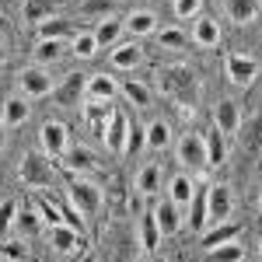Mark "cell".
<instances>
[{"mask_svg":"<svg viewBox=\"0 0 262 262\" xmlns=\"http://www.w3.org/2000/svg\"><path fill=\"white\" fill-rule=\"evenodd\" d=\"M74 35H77V25L60 18V14L39 25V39H74Z\"/></svg>","mask_w":262,"mask_h":262,"instance_id":"28","label":"cell"},{"mask_svg":"<svg viewBox=\"0 0 262 262\" xmlns=\"http://www.w3.org/2000/svg\"><path fill=\"white\" fill-rule=\"evenodd\" d=\"M28 248L21 242H0V259H25Z\"/></svg>","mask_w":262,"mask_h":262,"instance_id":"43","label":"cell"},{"mask_svg":"<svg viewBox=\"0 0 262 262\" xmlns=\"http://www.w3.org/2000/svg\"><path fill=\"white\" fill-rule=\"evenodd\" d=\"M259 255H262V238H259Z\"/></svg>","mask_w":262,"mask_h":262,"instance_id":"48","label":"cell"},{"mask_svg":"<svg viewBox=\"0 0 262 262\" xmlns=\"http://www.w3.org/2000/svg\"><path fill=\"white\" fill-rule=\"evenodd\" d=\"M119 91L126 95V101H129V105H137V108H150V101H154L150 88H147V84H140V81H126V84H119Z\"/></svg>","mask_w":262,"mask_h":262,"instance_id":"31","label":"cell"},{"mask_svg":"<svg viewBox=\"0 0 262 262\" xmlns=\"http://www.w3.org/2000/svg\"><path fill=\"white\" fill-rule=\"evenodd\" d=\"M213 126H221L227 137H234L238 126H242V108H238V101H231V98L217 101V108H213Z\"/></svg>","mask_w":262,"mask_h":262,"instance_id":"21","label":"cell"},{"mask_svg":"<svg viewBox=\"0 0 262 262\" xmlns=\"http://www.w3.org/2000/svg\"><path fill=\"white\" fill-rule=\"evenodd\" d=\"M143 147V133L129 122V137H126V154H133V150H140Z\"/></svg>","mask_w":262,"mask_h":262,"instance_id":"44","label":"cell"},{"mask_svg":"<svg viewBox=\"0 0 262 262\" xmlns=\"http://www.w3.org/2000/svg\"><path fill=\"white\" fill-rule=\"evenodd\" d=\"M224 11H227V18H231V25H238V28H245V25H252V21L259 18V11H262V0H224Z\"/></svg>","mask_w":262,"mask_h":262,"instance_id":"18","label":"cell"},{"mask_svg":"<svg viewBox=\"0 0 262 262\" xmlns=\"http://www.w3.org/2000/svg\"><path fill=\"white\" fill-rule=\"evenodd\" d=\"M175 158H179V164L189 168V171L210 168V164H206V140H203L200 133H182L179 143H175Z\"/></svg>","mask_w":262,"mask_h":262,"instance_id":"5","label":"cell"},{"mask_svg":"<svg viewBox=\"0 0 262 262\" xmlns=\"http://www.w3.org/2000/svg\"><path fill=\"white\" fill-rule=\"evenodd\" d=\"M35 210H39V217L49 224V227L63 221V213L56 210V200H49V196H39V200H35Z\"/></svg>","mask_w":262,"mask_h":262,"instance_id":"40","label":"cell"},{"mask_svg":"<svg viewBox=\"0 0 262 262\" xmlns=\"http://www.w3.org/2000/svg\"><path fill=\"white\" fill-rule=\"evenodd\" d=\"M154 210V221H158V227H161L164 238H171V234H179L182 231V206L171 200H161L158 206H150Z\"/></svg>","mask_w":262,"mask_h":262,"instance_id":"15","label":"cell"},{"mask_svg":"<svg viewBox=\"0 0 262 262\" xmlns=\"http://www.w3.org/2000/svg\"><path fill=\"white\" fill-rule=\"evenodd\" d=\"M105 147L108 150H116V154H126V137H129V116L119 112V108H112V116L105 122Z\"/></svg>","mask_w":262,"mask_h":262,"instance_id":"11","label":"cell"},{"mask_svg":"<svg viewBox=\"0 0 262 262\" xmlns=\"http://www.w3.org/2000/svg\"><path fill=\"white\" fill-rule=\"evenodd\" d=\"M259 210H262V192H259Z\"/></svg>","mask_w":262,"mask_h":262,"instance_id":"47","label":"cell"},{"mask_svg":"<svg viewBox=\"0 0 262 262\" xmlns=\"http://www.w3.org/2000/svg\"><path fill=\"white\" fill-rule=\"evenodd\" d=\"M234 210V192L227 182H210L206 185V227L213 224H224Z\"/></svg>","mask_w":262,"mask_h":262,"instance_id":"4","label":"cell"},{"mask_svg":"<svg viewBox=\"0 0 262 262\" xmlns=\"http://www.w3.org/2000/svg\"><path fill=\"white\" fill-rule=\"evenodd\" d=\"M116 95H119V84L112 81V74H95L84 84V98L91 101H116Z\"/></svg>","mask_w":262,"mask_h":262,"instance_id":"20","label":"cell"},{"mask_svg":"<svg viewBox=\"0 0 262 262\" xmlns=\"http://www.w3.org/2000/svg\"><path fill=\"white\" fill-rule=\"evenodd\" d=\"M81 242H84V231H77L74 224H53L49 227V245H53V252L56 255H74V252H81Z\"/></svg>","mask_w":262,"mask_h":262,"instance_id":"9","label":"cell"},{"mask_svg":"<svg viewBox=\"0 0 262 262\" xmlns=\"http://www.w3.org/2000/svg\"><path fill=\"white\" fill-rule=\"evenodd\" d=\"M234 234H238V224H213V231H206V234H203L200 238V245L203 248H210V245H221V242H227V238H234Z\"/></svg>","mask_w":262,"mask_h":262,"instance_id":"37","label":"cell"},{"mask_svg":"<svg viewBox=\"0 0 262 262\" xmlns=\"http://www.w3.org/2000/svg\"><path fill=\"white\" fill-rule=\"evenodd\" d=\"M206 185H210V182H200L196 192H192V200H189V227H192L196 234L206 231Z\"/></svg>","mask_w":262,"mask_h":262,"instance_id":"23","label":"cell"},{"mask_svg":"<svg viewBox=\"0 0 262 262\" xmlns=\"http://www.w3.org/2000/svg\"><path fill=\"white\" fill-rule=\"evenodd\" d=\"M7 60V42H4V35H0V63Z\"/></svg>","mask_w":262,"mask_h":262,"instance_id":"45","label":"cell"},{"mask_svg":"<svg viewBox=\"0 0 262 262\" xmlns=\"http://www.w3.org/2000/svg\"><path fill=\"white\" fill-rule=\"evenodd\" d=\"M112 11H116V0H84L81 4L84 18H108Z\"/></svg>","mask_w":262,"mask_h":262,"instance_id":"38","label":"cell"},{"mask_svg":"<svg viewBox=\"0 0 262 262\" xmlns=\"http://www.w3.org/2000/svg\"><path fill=\"white\" fill-rule=\"evenodd\" d=\"M56 14H60V0H25V7H21L25 25H35V28L42 21L56 18Z\"/></svg>","mask_w":262,"mask_h":262,"instance_id":"19","label":"cell"},{"mask_svg":"<svg viewBox=\"0 0 262 262\" xmlns=\"http://www.w3.org/2000/svg\"><path fill=\"white\" fill-rule=\"evenodd\" d=\"M161 227L154 221V210H140L137 213V242H140V252L143 255H154L161 248Z\"/></svg>","mask_w":262,"mask_h":262,"instance_id":"10","label":"cell"},{"mask_svg":"<svg viewBox=\"0 0 262 262\" xmlns=\"http://www.w3.org/2000/svg\"><path fill=\"white\" fill-rule=\"evenodd\" d=\"M122 35V21L116 14H108V18H101V25L95 28V39H98V49L101 46H112V42Z\"/></svg>","mask_w":262,"mask_h":262,"instance_id":"33","label":"cell"},{"mask_svg":"<svg viewBox=\"0 0 262 262\" xmlns=\"http://www.w3.org/2000/svg\"><path fill=\"white\" fill-rule=\"evenodd\" d=\"M18 179L28 185V189H49L53 179H56V168L49 161L46 150H28L21 158V168H18Z\"/></svg>","mask_w":262,"mask_h":262,"instance_id":"3","label":"cell"},{"mask_svg":"<svg viewBox=\"0 0 262 262\" xmlns=\"http://www.w3.org/2000/svg\"><path fill=\"white\" fill-rule=\"evenodd\" d=\"M81 108H84V119H88V126H91L95 133H101L116 105H112V101H91V98H84V101H81Z\"/></svg>","mask_w":262,"mask_h":262,"instance_id":"27","label":"cell"},{"mask_svg":"<svg viewBox=\"0 0 262 262\" xmlns=\"http://www.w3.org/2000/svg\"><path fill=\"white\" fill-rule=\"evenodd\" d=\"M203 140H206V164L210 168H221L227 161V133H224L221 126H210V133Z\"/></svg>","mask_w":262,"mask_h":262,"instance_id":"22","label":"cell"},{"mask_svg":"<svg viewBox=\"0 0 262 262\" xmlns=\"http://www.w3.org/2000/svg\"><path fill=\"white\" fill-rule=\"evenodd\" d=\"M122 32L133 35V39H147V35H154V32H158V18H154V11H147V7L129 11V14L122 18Z\"/></svg>","mask_w":262,"mask_h":262,"instance_id":"14","label":"cell"},{"mask_svg":"<svg viewBox=\"0 0 262 262\" xmlns=\"http://www.w3.org/2000/svg\"><path fill=\"white\" fill-rule=\"evenodd\" d=\"M84 74H70V77H63L60 84H53V91H56V95H53V98H56V105H60V108H77V105H81L84 101Z\"/></svg>","mask_w":262,"mask_h":262,"instance_id":"12","label":"cell"},{"mask_svg":"<svg viewBox=\"0 0 262 262\" xmlns=\"http://www.w3.org/2000/svg\"><path fill=\"white\" fill-rule=\"evenodd\" d=\"M60 161H63V168H67V171H77V175L95 171V154H91L88 147H67Z\"/></svg>","mask_w":262,"mask_h":262,"instance_id":"24","label":"cell"},{"mask_svg":"<svg viewBox=\"0 0 262 262\" xmlns=\"http://www.w3.org/2000/svg\"><path fill=\"white\" fill-rule=\"evenodd\" d=\"M67 200L74 203L81 213H98L101 203H105V192H101L98 182H91L88 175L67 171Z\"/></svg>","mask_w":262,"mask_h":262,"instance_id":"2","label":"cell"},{"mask_svg":"<svg viewBox=\"0 0 262 262\" xmlns=\"http://www.w3.org/2000/svg\"><path fill=\"white\" fill-rule=\"evenodd\" d=\"M224 74H227V81L234 88H248L259 77V63L252 60L248 53H227L224 56Z\"/></svg>","mask_w":262,"mask_h":262,"instance_id":"6","label":"cell"},{"mask_svg":"<svg viewBox=\"0 0 262 262\" xmlns=\"http://www.w3.org/2000/svg\"><path fill=\"white\" fill-rule=\"evenodd\" d=\"M189 39H192V46H203V49L221 46V25H217V18H210V14H196V18H192V32H189Z\"/></svg>","mask_w":262,"mask_h":262,"instance_id":"13","label":"cell"},{"mask_svg":"<svg viewBox=\"0 0 262 262\" xmlns=\"http://www.w3.org/2000/svg\"><path fill=\"white\" fill-rule=\"evenodd\" d=\"M14 221H18V203H14V200H4V203H0V238H7V234H11Z\"/></svg>","mask_w":262,"mask_h":262,"instance_id":"39","label":"cell"},{"mask_svg":"<svg viewBox=\"0 0 262 262\" xmlns=\"http://www.w3.org/2000/svg\"><path fill=\"white\" fill-rule=\"evenodd\" d=\"M18 221H21V231H39L42 217H39V210H32V203H28V210H21Z\"/></svg>","mask_w":262,"mask_h":262,"instance_id":"42","label":"cell"},{"mask_svg":"<svg viewBox=\"0 0 262 262\" xmlns=\"http://www.w3.org/2000/svg\"><path fill=\"white\" fill-rule=\"evenodd\" d=\"M70 49H74V56H81V60L95 56V53H98V39H95V32H77V35L70 39Z\"/></svg>","mask_w":262,"mask_h":262,"instance_id":"35","label":"cell"},{"mask_svg":"<svg viewBox=\"0 0 262 262\" xmlns=\"http://www.w3.org/2000/svg\"><path fill=\"white\" fill-rule=\"evenodd\" d=\"M238 137H242V150L248 154V158H255V154L262 150V112H255L252 119H242Z\"/></svg>","mask_w":262,"mask_h":262,"instance_id":"17","label":"cell"},{"mask_svg":"<svg viewBox=\"0 0 262 262\" xmlns=\"http://www.w3.org/2000/svg\"><path fill=\"white\" fill-rule=\"evenodd\" d=\"M39 147L49 154V158H63V150L70 147V133L60 119H46L39 129Z\"/></svg>","mask_w":262,"mask_h":262,"instance_id":"7","label":"cell"},{"mask_svg":"<svg viewBox=\"0 0 262 262\" xmlns=\"http://www.w3.org/2000/svg\"><path fill=\"white\" fill-rule=\"evenodd\" d=\"M171 143V126L168 119H154L147 126V133H143V147H150V150H164Z\"/></svg>","mask_w":262,"mask_h":262,"instance_id":"29","label":"cell"},{"mask_svg":"<svg viewBox=\"0 0 262 262\" xmlns=\"http://www.w3.org/2000/svg\"><path fill=\"white\" fill-rule=\"evenodd\" d=\"M4 129H7V126H4V119H0V150H4Z\"/></svg>","mask_w":262,"mask_h":262,"instance_id":"46","label":"cell"},{"mask_svg":"<svg viewBox=\"0 0 262 262\" xmlns=\"http://www.w3.org/2000/svg\"><path fill=\"white\" fill-rule=\"evenodd\" d=\"M164 175H161V168L158 164H143L140 171H137V182H133V189L140 192V196H158L161 192V185H164Z\"/></svg>","mask_w":262,"mask_h":262,"instance_id":"26","label":"cell"},{"mask_svg":"<svg viewBox=\"0 0 262 262\" xmlns=\"http://www.w3.org/2000/svg\"><path fill=\"white\" fill-rule=\"evenodd\" d=\"M158 88H161L164 98H171L179 105L185 116L200 105V95H203L200 74L189 63H164V67H158Z\"/></svg>","mask_w":262,"mask_h":262,"instance_id":"1","label":"cell"},{"mask_svg":"<svg viewBox=\"0 0 262 262\" xmlns=\"http://www.w3.org/2000/svg\"><path fill=\"white\" fill-rule=\"evenodd\" d=\"M192 192H196V179H189V175H175L168 182V200L179 203V206H189Z\"/></svg>","mask_w":262,"mask_h":262,"instance_id":"30","label":"cell"},{"mask_svg":"<svg viewBox=\"0 0 262 262\" xmlns=\"http://www.w3.org/2000/svg\"><path fill=\"white\" fill-rule=\"evenodd\" d=\"M158 42H161L164 49H189L192 46V39L182 28H158Z\"/></svg>","mask_w":262,"mask_h":262,"instance_id":"36","label":"cell"},{"mask_svg":"<svg viewBox=\"0 0 262 262\" xmlns=\"http://www.w3.org/2000/svg\"><path fill=\"white\" fill-rule=\"evenodd\" d=\"M200 7H203V0H175L171 4V11H175V18H196L200 14Z\"/></svg>","mask_w":262,"mask_h":262,"instance_id":"41","label":"cell"},{"mask_svg":"<svg viewBox=\"0 0 262 262\" xmlns=\"http://www.w3.org/2000/svg\"><path fill=\"white\" fill-rule=\"evenodd\" d=\"M67 53V39H39L35 42V63H53Z\"/></svg>","mask_w":262,"mask_h":262,"instance_id":"32","label":"cell"},{"mask_svg":"<svg viewBox=\"0 0 262 262\" xmlns=\"http://www.w3.org/2000/svg\"><path fill=\"white\" fill-rule=\"evenodd\" d=\"M21 95H28V101L32 98H46V95H53V74L46 70V67H28V70H21Z\"/></svg>","mask_w":262,"mask_h":262,"instance_id":"8","label":"cell"},{"mask_svg":"<svg viewBox=\"0 0 262 262\" xmlns=\"http://www.w3.org/2000/svg\"><path fill=\"white\" fill-rule=\"evenodd\" d=\"M143 63V46L140 42H119L108 56V67L112 70H137Z\"/></svg>","mask_w":262,"mask_h":262,"instance_id":"16","label":"cell"},{"mask_svg":"<svg viewBox=\"0 0 262 262\" xmlns=\"http://www.w3.org/2000/svg\"><path fill=\"white\" fill-rule=\"evenodd\" d=\"M0 119L7 129H14L21 122H28V98H21V95H11V98L0 105Z\"/></svg>","mask_w":262,"mask_h":262,"instance_id":"25","label":"cell"},{"mask_svg":"<svg viewBox=\"0 0 262 262\" xmlns=\"http://www.w3.org/2000/svg\"><path fill=\"white\" fill-rule=\"evenodd\" d=\"M203 252H206V255H210V259H245V248L238 242H234V238H227V242H221V245H210V248H203Z\"/></svg>","mask_w":262,"mask_h":262,"instance_id":"34","label":"cell"}]
</instances>
